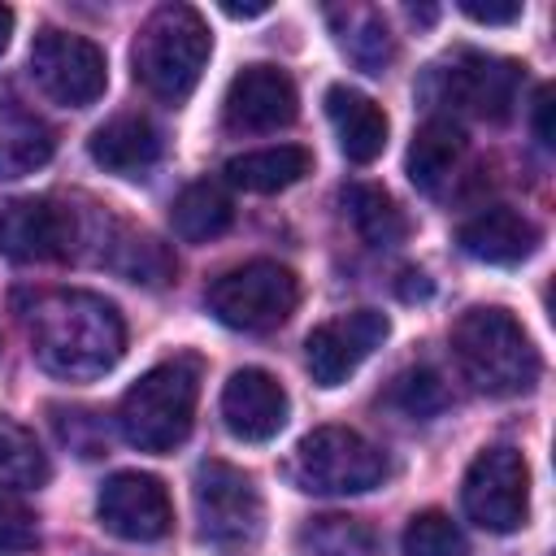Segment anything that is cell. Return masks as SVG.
Here are the masks:
<instances>
[{
    "label": "cell",
    "mask_w": 556,
    "mask_h": 556,
    "mask_svg": "<svg viewBox=\"0 0 556 556\" xmlns=\"http://www.w3.org/2000/svg\"><path fill=\"white\" fill-rule=\"evenodd\" d=\"M9 35H13V9H9V4H0V52L9 48Z\"/></svg>",
    "instance_id": "obj_34"
},
{
    "label": "cell",
    "mask_w": 556,
    "mask_h": 556,
    "mask_svg": "<svg viewBox=\"0 0 556 556\" xmlns=\"http://www.w3.org/2000/svg\"><path fill=\"white\" fill-rule=\"evenodd\" d=\"M460 156H465V130L456 122H447V117H430L408 143V178H413V187L434 195L452 178Z\"/></svg>",
    "instance_id": "obj_20"
},
{
    "label": "cell",
    "mask_w": 556,
    "mask_h": 556,
    "mask_svg": "<svg viewBox=\"0 0 556 556\" xmlns=\"http://www.w3.org/2000/svg\"><path fill=\"white\" fill-rule=\"evenodd\" d=\"M526 65L508 56H486V52H460L443 70V100L456 109L482 117V122H508L517 91H521Z\"/></svg>",
    "instance_id": "obj_12"
},
{
    "label": "cell",
    "mask_w": 556,
    "mask_h": 556,
    "mask_svg": "<svg viewBox=\"0 0 556 556\" xmlns=\"http://www.w3.org/2000/svg\"><path fill=\"white\" fill-rule=\"evenodd\" d=\"M74 243V217L56 200L22 195L0 208V252L13 261H61Z\"/></svg>",
    "instance_id": "obj_14"
},
{
    "label": "cell",
    "mask_w": 556,
    "mask_h": 556,
    "mask_svg": "<svg viewBox=\"0 0 556 556\" xmlns=\"http://www.w3.org/2000/svg\"><path fill=\"white\" fill-rule=\"evenodd\" d=\"M465 517L491 534H513L530 517V465L517 447H486L460 482Z\"/></svg>",
    "instance_id": "obj_7"
},
{
    "label": "cell",
    "mask_w": 556,
    "mask_h": 556,
    "mask_svg": "<svg viewBox=\"0 0 556 556\" xmlns=\"http://www.w3.org/2000/svg\"><path fill=\"white\" fill-rule=\"evenodd\" d=\"M222 13H226V17H261V13H269V4H265V0H256V4H235V0H226Z\"/></svg>",
    "instance_id": "obj_33"
},
{
    "label": "cell",
    "mask_w": 556,
    "mask_h": 556,
    "mask_svg": "<svg viewBox=\"0 0 556 556\" xmlns=\"http://www.w3.org/2000/svg\"><path fill=\"white\" fill-rule=\"evenodd\" d=\"M30 78L39 83V91L48 100L83 109V104H96L104 96L109 61H104V52L87 35L48 26L30 43Z\"/></svg>",
    "instance_id": "obj_9"
},
{
    "label": "cell",
    "mask_w": 556,
    "mask_h": 556,
    "mask_svg": "<svg viewBox=\"0 0 556 556\" xmlns=\"http://www.w3.org/2000/svg\"><path fill=\"white\" fill-rule=\"evenodd\" d=\"M200 400V361L195 356H174L152 365L117 404V426L122 439L139 452H174L191 434Z\"/></svg>",
    "instance_id": "obj_4"
},
{
    "label": "cell",
    "mask_w": 556,
    "mask_h": 556,
    "mask_svg": "<svg viewBox=\"0 0 556 556\" xmlns=\"http://www.w3.org/2000/svg\"><path fill=\"white\" fill-rule=\"evenodd\" d=\"M456 243H460L473 261H486V265H517V261H526V256L539 248V226H534L526 213L495 204V208L473 213V217L460 226Z\"/></svg>",
    "instance_id": "obj_17"
},
{
    "label": "cell",
    "mask_w": 556,
    "mask_h": 556,
    "mask_svg": "<svg viewBox=\"0 0 556 556\" xmlns=\"http://www.w3.org/2000/svg\"><path fill=\"white\" fill-rule=\"evenodd\" d=\"M452 356L465 382L482 395H521L539 382V352L521 321L504 308H465L452 326Z\"/></svg>",
    "instance_id": "obj_2"
},
{
    "label": "cell",
    "mask_w": 556,
    "mask_h": 556,
    "mask_svg": "<svg viewBox=\"0 0 556 556\" xmlns=\"http://www.w3.org/2000/svg\"><path fill=\"white\" fill-rule=\"evenodd\" d=\"M230 222H235V204H230V195H226L217 182H208V178L182 187V191L174 195V204H169V226H174V235L187 239V243H208V239H217Z\"/></svg>",
    "instance_id": "obj_23"
},
{
    "label": "cell",
    "mask_w": 556,
    "mask_h": 556,
    "mask_svg": "<svg viewBox=\"0 0 556 556\" xmlns=\"http://www.w3.org/2000/svg\"><path fill=\"white\" fill-rule=\"evenodd\" d=\"M291 478L308 495H365L387 478V452L348 426H317L295 443Z\"/></svg>",
    "instance_id": "obj_5"
},
{
    "label": "cell",
    "mask_w": 556,
    "mask_h": 556,
    "mask_svg": "<svg viewBox=\"0 0 556 556\" xmlns=\"http://www.w3.org/2000/svg\"><path fill=\"white\" fill-rule=\"evenodd\" d=\"M534 139L543 148L556 143V130H552V87H539V96H534Z\"/></svg>",
    "instance_id": "obj_31"
},
{
    "label": "cell",
    "mask_w": 556,
    "mask_h": 556,
    "mask_svg": "<svg viewBox=\"0 0 556 556\" xmlns=\"http://www.w3.org/2000/svg\"><path fill=\"white\" fill-rule=\"evenodd\" d=\"M43 482H48V456H43L39 439L22 421L0 413V486L30 491Z\"/></svg>",
    "instance_id": "obj_25"
},
{
    "label": "cell",
    "mask_w": 556,
    "mask_h": 556,
    "mask_svg": "<svg viewBox=\"0 0 556 556\" xmlns=\"http://www.w3.org/2000/svg\"><path fill=\"white\" fill-rule=\"evenodd\" d=\"M400 547H404V556H465V534L447 513L426 508V513L408 517Z\"/></svg>",
    "instance_id": "obj_27"
},
{
    "label": "cell",
    "mask_w": 556,
    "mask_h": 556,
    "mask_svg": "<svg viewBox=\"0 0 556 556\" xmlns=\"http://www.w3.org/2000/svg\"><path fill=\"white\" fill-rule=\"evenodd\" d=\"M300 547L308 556H378V539L356 517H313L300 530Z\"/></svg>",
    "instance_id": "obj_26"
},
{
    "label": "cell",
    "mask_w": 556,
    "mask_h": 556,
    "mask_svg": "<svg viewBox=\"0 0 556 556\" xmlns=\"http://www.w3.org/2000/svg\"><path fill=\"white\" fill-rule=\"evenodd\" d=\"M96 517L113 539L126 543H156L169 534L174 526V504L161 478L139 473V469H122L100 486L96 500Z\"/></svg>",
    "instance_id": "obj_10"
},
{
    "label": "cell",
    "mask_w": 556,
    "mask_h": 556,
    "mask_svg": "<svg viewBox=\"0 0 556 556\" xmlns=\"http://www.w3.org/2000/svg\"><path fill=\"white\" fill-rule=\"evenodd\" d=\"M460 13L482 22V26H508V22L521 17V4L517 0H504V4H495V0H460Z\"/></svg>",
    "instance_id": "obj_30"
},
{
    "label": "cell",
    "mask_w": 556,
    "mask_h": 556,
    "mask_svg": "<svg viewBox=\"0 0 556 556\" xmlns=\"http://www.w3.org/2000/svg\"><path fill=\"white\" fill-rule=\"evenodd\" d=\"M22 321L35 361L65 382L104 378L126 352V321L122 313L78 287H48L22 300Z\"/></svg>",
    "instance_id": "obj_1"
},
{
    "label": "cell",
    "mask_w": 556,
    "mask_h": 556,
    "mask_svg": "<svg viewBox=\"0 0 556 556\" xmlns=\"http://www.w3.org/2000/svg\"><path fill=\"white\" fill-rule=\"evenodd\" d=\"M400 278H408V282H400V295H404V300H417V295H430V282H426V274H417V269H404Z\"/></svg>",
    "instance_id": "obj_32"
},
{
    "label": "cell",
    "mask_w": 556,
    "mask_h": 556,
    "mask_svg": "<svg viewBox=\"0 0 556 556\" xmlns=\"http://www.w3.org/2000/svg\"><path fill=\"white\" fill-rule=\"evenodd\" d=\"M87 152L100 169L117 178H143L161 156V130L139 113H117L87 139Z\"/></svg>",
    "instance_id": "obj_16"
},
{
    "label": "cell",
    "mask_w": 556,
    "mask_h": 556,
    "mask_svg": "<svg viewBox=\"0 0 556 556\" xmlns=\"http://www.w3.org/2000/svg\"><path fill=\"white\" fill-rule=\"evenodd\" d=\"M213 52L208 22L191 4H161L135 35V78L165 104H182Z\"/></svg>",
    "instance_id": "obj_3"
},
{
    "label": "cell",
    "mask_w": 556,
    "mask_h": 556,
    "mask_svg": "<svg viewBox=\"0 0 556 556\" xmlns=\"http://www.w3.org/2000/svg\"><path fill=\"white\" fill-rule=\"evenodd\" d=\"M308 169H313V156L304 148L278 143V148H256V152L230 156L226 161V182H235L243 191H256V195H274V191H287L291 182H300Z\"/></svg>",
    "instance_id": "obj_21"
},
{
    "label": "cell",
    "mask_w": 556,
    "mask_h": 556,
    "mask_svg": "<svg viewBox=\"0 0 556 556\" xmlns=\"http://www.w3.org/2000/svg\"><path fill=\"white\" fill-rule=\"evenodd\" d=\"M343 208L356 226V235L369 243V248H391L408 235V217L404 208L374 182H352L343 187Z\"/></svg>",
    "instance_id": "obj_24"
},
{
    "label": "cell",
    "mask_w": 556,
    "mask_h": 556,
    "mask_svg": "<svg viewBox=\"0 0 556 556\" xmlns=\"http://www.w3.org/2000/svg\"><path fill=\"white\" fill-rule=\"evenodd\" d=\"M56 152V130L17 100L0 104V178H26Z\"/></svg>",
    "instance_id": "obj_19"
},
{
    "label": "cell",
    "mask_w": 556,
    "mask_h": 556,
    "mask_svg": "<svg viewBox=\"0 0 556 556\" xmlns=\"http://www.w3.org/2000/svg\"><path fill=\"white\" fill-rule=\"evenodd\" d=\"M39 543L35 513L17 500H0V552H30Z\"/></svg>",
    "instance_id": "obj_29"
},
{
    "label": "cell",
    "mask_w": 556,
    "mask_h": 556,
    "mask_svg": "<svg viewBox=\"0 0 556 556\" xmlns=\"http://www.w3.org/2000/svg\"><path fill=\"white\" fill-rule=\"evenodd\" d=\"M391 400L408 413V417H434L447 404V387L439 382L434 369H404L391 387Z\"/></svg>",
    "instance_id": "obj_28"
},
{
    "label": "cell",
    "mask_w": 556,
    "mask_h": 556,
    "mask_svg": "<svg viewBox=\"0 0 556 556\" xmlns=\"http://www.w3.org/2000/svg\"><path fill=\"white\" fill-rule=\"evenodd\" d=\"M330 26H334V39L339 48L365 70V74H382L395 56V39L382 22L378 9H361V4H348V9H330Z\"/></svg>",
    "instance_id": "obj_22"
},
{
    "label": "cell",
    "mask_w": 556,
    "mask_h": 556,
    "mask_svg": "<svg viewBox=\"0 0 556 556\" xmlns=\"http://www.w3.org/2000/svg\"><path fill=\"white\" fill-rule=\"evenodd\" d=\"M291 400L282 382L265 369H235L222 387V421L243 443H269L287 426Z\"/></svg>",
    "instance_id": "obj_15"
},
{
    "label": "cell",
    "mask_w": 556,
    "mask_h": 556,
    "mask_svg": "<svg viewBox=\"0 0 556 556\" xmlns=\"http://www.w3.org/2000/svg\"><path fill=\"white\" fill-rule=\"evenodd\" d=\"M191 500H195V521H200V534L217 547H243L261 534V521H265V504H261V491L256 482L226 465V460H204L195 469V486H191Z\"/></svg>",
    "instance_id": "obj_8"
},
{
    "label": "cell",
    "mask_w": 556,
    "mask_h": 556,
    "mask_svg": "<svg viewBox=\"0 0 556 556\" xmlns=\"http://www.w3.org/2000/svg\"><path fill=\"white\" fill-rule=\"evenodd\" d=\"M295 304H300V282L278 261H248L239 269H226L208 287V313L222 326L248 334L278 330L295 313Z\"/></svg>",
    "instance_id": "obj_6"
},
{
    "label": "cell",
    "mask_w": 556,
    "mask_h": 556,
    "mask_svg": "<svg viewBox=\"0 0 556 556\" xmlns=\"http://www.w3.org/2000/svg\"><path fill=\"white\" fill-rule=\"evenodd\" d=\"M387 334H391V321L378 308H356V313H343L334 321H321L304 343V361H308L313 382L317 387L348 382L382 348Z\"/></svg>",
    "instance_id": "obj_11"
},
{
    "label": "cell",
    "mask_w": 556,
    "mask_h": 556,
    "mask_svg": "<svg viewBox=\"0 0 556 556\" xmlns=\"http://www.w3.org/2000/svg\"><path fill=\"white\" fill-rule=\"evenodd\" d=\"M295 83L278 65H243L222 100V117L239 135H265L295 122Z\"/></svg>",
    "instance_id": "obj_13"
},
{
    "label": "cell",
    "mask_w": 556,
    "mask_h": 556,
    "mask_svg": "<svg viewBox=\"0 0 556 556\" xmlns=\"http://www.w3.org/2000/svg\"><path fill=\"white\" fill-rule=\"evenodd\" d=\"M326 117H330L348 161L369 165V161L382 156V148H387V113L365 91H352L343 83L330 87L326 91Z\"/></svg>",
    "instance_id": "obj_18"
}]
</instances>
